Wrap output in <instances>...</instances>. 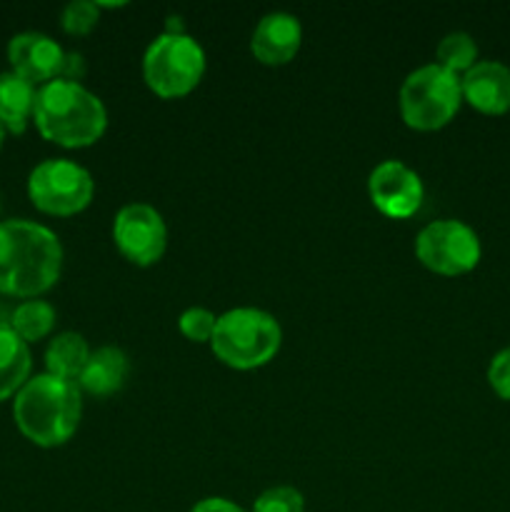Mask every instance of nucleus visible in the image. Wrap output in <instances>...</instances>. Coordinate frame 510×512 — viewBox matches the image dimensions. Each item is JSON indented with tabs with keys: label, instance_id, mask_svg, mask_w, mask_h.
<instances>
[{
	"label": "nucleus",
	"instance_id": "obj_1",
	"mask_svg": "<svg viewBox=\"0 0 510 512\" xmlns=\"http://www.w3.org/2000/svg\"><path fill=\"white\" fill-rule=\"evenodd\" d=\"M63 270L58 235L33 220L0 223V293L35 298L53 288Z\"/></svg>",
	"mask_w": 510,
	"mask_h": 512
},
{
	"label": "nucleus",
	"instance_id": "obj_2",
	"mask_svg": "<svg viewBox=\"0 0 510 512\" xmlns=\"http://www.w3.org/2000/svg\"><path fill=\"white\" fill-rule=\"evenodd\" d=\"M33 120L45 140L63 148H88L103 138L108 110L103 100L73 80H50L35 93Z\"/></svg>",
	"mask_w": 510,
	"mask_h": 512
},
{
	"label": "nucleus",
	"instance_id": "obj_3",
	"mask_svg": "<svg viewBox=\"0 0 510 512\" xmlns=\"http://www.w3.org/2000/svg\"><path fill=\"white\" fill-rule=\"evenodd\" d=\"M15 425L30 443L40 448H58L78 430L83 398L73 380L58 375H35L15 395Z\"/></svg>",
	"mask_w": 510,
	"mask_h": 512
},
{
	"label": "nucleus",
	"instance_id": "obj_4",
	"mask_svg": "<svg viewBox=\"0 0 510 512\" xmlns=\"http://www.w3.org/2000/svg\"><path fill=\"white\" fill-rule=\"evenodd\" d=\"M280 343L283 330L273 315L260 308H235L218 318L210 348L228 368L255 370L278 355Z\"/></svg>",
	"mask_w": 510,
	"mask_h": 512
},
{
	"label": "nucleus",
	"instance_id": "obj_5",
	"mask_svg": "<svg viewBox=\"0 0 510 512\" xmlns=\"http://www.w3.org/2000/svg\"><path fill=\"white\" fill-rule=\"evenodd\" d=\"M463 103L460 78L443 65L428 63L413 70L400 88V115L405 125L420 133L448 125Z\"/></svg>",
	"mask_w": 510,
	"mask_h": 512
},
{
	"label": "nucleus",
	"instance_id": "obj_6",
	"mask_svg": "<svg viewBox=\"0 0 510 512\" xmlns=\"http://www.w3.org/2000/svg\"><path fill=\"white\" fill-rule=\"evenodd\" d=\"M205 73V53L188 33H163L143 55V78L158 98H183L198 88Z\"/></svg>",
	"mask_w": 510,
	"mask_h": 512
},
{
	"label": "nucleus",
	"instance_id": "obj_7",
	"mask_svg": "<svg viewBox=\"0 0 510 512\" xmlns=\"http://www.w3.org/2000/svg\"><path fill=\"white\" fill-rule=\"evenodd\" d=\"M93 193V175L68 158L43 160L28 178V195L35 208L60 218L83 213L93 200Z\"/></svg>",
	"mask_w": 510,
	"mask_h": 512
},
{
	"label": "nucleus",
	"instance_id": "obj_8",
	"mask_svg": "<svg viewBox=\"0 0 510 512\" xmlns=\"http://www.w3.org/2000/svg\"><path fill=\"white\" fill-rule=\"evenodd\" d=\"M415 255L428 270L453 278L478 265L480 238L463 220H435L418 233Z\"/></svg>",
	"mask_w": 510,
	"mask_h": 512
},
{
	"label": "nucleus",
	"instance_id": "obj_9",
	"mask_svg": "<svg viewBox=\"0 0 510 512\" xmlns=\"http://www.w3.org/2000/svg\"><path fill=\"white\" fill-rule=\"evenodd\" d=\"M113 240L125 260L148 268L163 258L165 245H168V228H165L163 215L153 205L130 203L115 215Z\"/></svg>",
	"mask_w": 510,
	"mask_h": 512
},
{
	"label": "nucleus",
	"instance_id": "obj_10",
	"mask_svg": "<svg viewBox=\"0 0 510 512\" xmlns=\"http://www.w3.org/2000/svg\"><path fill=\"white\" fill-rule=\"evenodd\" d=\"M370 203L385 218L408 220L420 210L425 198V188L420 175L400 160H383L375 165L368 178Z\"/></svg>",
	"mask_w": 510,
	"mask_h": 512
},
{
	"label": "nucleus",
	"instance_id": "obj_11",
	"mask_svg": "<svg viewBox=\"0 0 510 512\" xmlns=\"http://www.w3.org/2000/svg\"><path fill=\"white\" fill-rule=\"evenodd\" d=\"M8 60L15 75L33 85H45L50 80H58L63 73L65 50L50 35L25 30V33L13 35V40L8 43Z\"/></svg>",
	"mask_w": 510,
	"mask_h": 512
},
{
	"label": "nucleus",
	"instance_id": "obj_12",
	"mask_svg": "<svg viewBox=\"0 0 510 512\" xmlns=\"http://www.w3.org/2000/svg\"><path fill=\"white\" fill-rule=\"evenodd\" d=\"M300 43H303L300 20L278 10L258 20L250 38V53L263 65H285L298 55Z\"/></svg>",
	"mask_w": 510,
	"mask_h": 512
},
{
	"label": "nucleus",
	"instance_id": "obj_13",
	"mask_svg": "<svg viewBox=\"0 0 510 512\" xmlns=\"http://www.w3.org/2000/svg\"><path fill=\"white\" fill-rule=\"evenodd\" d=\"M463 100L485 115H503L510 110V68L500 60H478L460 78Z\"/></svg>",
	"mask_w": 510,
	"mask_h": 512
},
{
	"label": "nucleus",
	"instance_id": "obj_14",
	"mask_svg": "<svg viewBox=\"0 0 510 512\" xmlns=\"http://www.w3.org/2000/svg\"><path fill=\"white\" fill-rule=\"evenodd\" d=\"M128 373V355L115 348V345H103V348L90 353L88 363H85L83 373L78 378V388L95 395V398H108V395L118 393L123 388Z\"/></svg>",
	"mask_w": 510,
	"mask_h": 512
},
{
	"label": "nucleus",
	"instance_id": "obj_15",
	"mask_svg": "<svg viewBox=\"0 0 510 512\" xmlns=\"http://www.w3.org/2000/svg\"><path fill=\"white\" fill-rule=\"evenodd\" d=\"M35 85L25 78L10 73H0V123L5 130L20 135L28 128L35 108Z\"/></svg>",
	"mask_w": 510,
	"mask_h": 512
},
{
	"label": "nucleus",
	"instance_id": "obj_16",
	"mask_svg": "<svg viewBox=\"0 0 510 512\" xmlns=\"http://www.w3.org/2000/svg\"><path fill=\"white\" fill-rule=\"evenodd\" d=\"M30 368L33 360H30L28 343L20 340L13 328L0 325V403L28 383Z\"/></svg>",
	"mask_w": 510,
	"mask_h": 512
},
{
	"label": "nucleus",
	"instance_id": "obj_17",
	"mask_svg": "<svg viewBox=\"0 0 510 512\" xmlns=\"http://www.w3.org/2000/svg\"><path fill=\"white\" fill-rule=\"evenodd\" d=\"M90 353L93 350L88 348V340L83 335L60 333L50 340L48 350H45V368H48L50 375H58V378L78 383Z\"/></svg>",
	"mask_w": 510,
	"mask_h": 512
},
{
	"label": "nucleus",
	"instance_id": "obj_18",
	"mask_svg": "<svg viewBox=\"0 0 510 512\" xmlns=\"http://www.w3.org/2000/svg\"><path fill=\"white\" fill-rule=\"evenodd\" d=\"M10 328L25 343L43 340L55 328V308L45 300H25L13 310Z\"/></svg>",
	"mask_w": 510,
	"mask_h": 512
},
{
	"label": "nucleus",
	"instance_id": "obj_19",
	"mask_svg": "<svg viewBox=\"0 0 510 512\" xmlns=\"http://www.w3.org/2000/svg\"><path fill=\"white\" fill-rule=\"evenodd\" d=\"M438 65H443L450 73H468L475 63H478V45H475L473 35L463 33V30H453L445 35L435 50Z\"/></svg>",
	"mask_w": 510,
	"mask_h": 512
},
{
	"label": "nucleus",
	"instance_id": "obj_20",
	"mask_svg": "<svg viewBox=\"0 0 510 512\" xmlns=\"http://www.w3.org/2000/svg\"><path fill=\"white\" fill-rule=\"evenodd\" d=\"M250 512H305V498L290 485H278L260 493Z\"/></svg>",
	"mask_w": 510,
	"mask_h": 512
},
{
	"label": "nucleus",
	"instance_id": "obj_21",
	"mask_svg": "<svg viewBox=\"0 0 510 512\" xmlns=\"http://www.w3.org/2000/svg\"><path fill=\"white\" fill-rule=\"evenodd\" d=\"M98 20L100 8L93 0H73V3L65 5L63 15H60L63 30L70 35H88L98 25Z\"/></svg>",
	"mask_w": 510,
	"mask_h": 512
},
{
	"label": "nucleus",
	"instance_id": "obj_22",
	"mask_svg": "<svg viewBox=\"0 0 510 512\" xmlns=\"http://www.w3.org/2000/svg\"><path fill=\"white\" fill-rule=\"evenodd\" d=\"M215 323H218V318L208 308H188L178 320L180 333L193 340V343H210L215 333Z\"/></svg>",
	"mask_w": 510,
	"mask_h": 512
},
{
	"label": "nucleus",
	"instance_id": "obj_23",
	"mask_svg": "<svg viewBox=\"0 0 510 512\" xmlns=\"http://www.w3.org/2000/svg\"><path fill=\"white\" fill-rule=\"evenodd\" d=\"M488 383L503 400H510V345L493 355L488 365Z\"/></svg>",
	"mask_w": 510,
	"mask_h": 512
},
{
	"label": "nucleus",
	"instance_id": "obj_24",
	"mask_svg": "<svg viewBox=\"0 0 510 512\" xmlns=\"http://www.w3.org/2000/svg\"><path fill=\"white\" fill-rule=\"evenodd\" d=\"M85 75V60L80 53H65V63H63V73L60 78L63 80H73V83H80V78Z\"/></svg>",
	"mask_w": 510,
	"mask_h": 512
},
{
	"label": "nucleus",
	"instance_id": "obj_25",
	"mask_svg": "<svg viewBox=\"0 0 510 512\" xmlns=\"http://www.w3.org/2000/svg\"><path fill=\"white\" fill-rule=\"evenodd\" d=\"M190 512H245V510L225 498H205L200 500V503H195L193 508H190Z\"/></svg>",
	"mask_w": 510,
	"mask_h": 512
},
{
	"label": "nucleus",
	"instance_id": "obj_26",
	"mask_svg": "<svg viewBox=\"0 0 510 512\" xmlns=\"http://www.w3.org/2000/svg\"><path fill=\"white\" fill-rule=\"evenodd\" d=\"M3 140H5V128L3 123H0V148H3Z\"/></svg>",
	"mask_w": 510,
	"mask_h": 512
}]
</instances>
